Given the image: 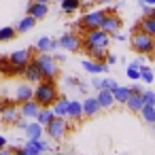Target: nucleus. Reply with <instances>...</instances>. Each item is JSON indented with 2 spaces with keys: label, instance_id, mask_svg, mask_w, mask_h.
I'll return each mask as SVG.
<instances>
[{
  "label": "nucleus",
  "instance_id": "a18cd8bd",
  "mask_svg": "<svg viewBox=\"0 0 155 155\" xmlns=\"http://www.w3.org/2000/svg\"><path fill=\"white\" fill-rule=\"evenodd\" d=\"M36 2H47V5H49V2H51V0H36Z\"/></svg>",
  "mask_w": 155,
  "mask_h": 155
},
{
  "label": "nucleus",
  "instance_id": "a211bd4d",
  "mask_svg": "<svg viewBox=\"0 0 155 155\" xmlns=\"http://www.w3.org/2000/svg\"><path fill=\"white\" fill-rule=\"evenodd\" d=\"M26 134H28V138H32V140H41L43 134H45V125H41L36 119H32V121L28 123V127H26Z\"/></svg>",
  "mask_w": 155,
  "mask_h": 155
},
{
  "label": "nucleus",
  "instance_id": "7ed1b4c3",
  "mask_svg": "<svg viewBox=\"0 0 155 155\" xmlns=\"http://www.w3.org/2000/svg\"><path fill=\"white\" fill-rule=\"evenodd\" d=\"M108 43H110V34H108V32H104L102 28L85 30L83 47H102V49H108Z\"/></svg>",
  "mask_w": 155,
  "mask_h": 155
},
{
  "label": "nucleus",
  "instance_id": "ea45409f",
  "mask_svg": "<svg viewBox=\"0 0 155 155\" xmlns=\"http://www.w3.org/2000/svg\"><path fill=\"white\" fill-rule=\"evenodd\" d=\"M138 5L142 7V5H153L155 7V0H138Z\"/></svg>",
  "mask_w": 155,
  "mask_h": 155
},
{
  "label": "nucleus",
  "instance_id": "dca6fc26",
  "mask_svg": "<svg viewBox=\"0 0 155 155\" xmlns=\"http://www.w3.org/2000/svg\"><path fill=\"white\" fill-rule=\"evenodd\" d=\"M60 47V41H53L51 36H43V38H38V43H36V51L38 53H51L53 49H58Z\"/></svg>",
  "mask_w": 155,
  "mask_h": 155
},
{
  "label": "nucleus",
  "instance_id": "3c124183",
  "mask_svg": "<svg viewBox=\"0 0 155 155\" xmlns=\"http://www.w3.org/2000/svg\"><path fill=\"white\" fill-rule=\"evenodd\" d=\"M58 2H62V0H58Z\"/></svg>",
  "mask_w": 155,
  "mask_h": 155
},
{
  "label": "nucleus",
  "instance_id": "58836bf2",
  "mask_svg": "<svg viewBox=\"0 0 155 155\" xmlns=\"http://www.w3.org/2000/svg\"><path fill=\"white\" fill-rule=\"evenodd\" d=\"M13 153V149H9V147H2L0 149V155H11Z\"/></svg>",
  "mask_w": 155,
  "mask_h": 155
},
{
  "label": "nucleus",
  "instance_id": "f8f14e48",
  "mask_svg": "<svg viewBox=\"0 0 155 155\" xmlns=\"http://www.w3.org/2000/svg\"><path fill=\"white\" fill-rule=\"evenodd\" d=\"M24 79H26L28 83H38V81L43 79V72H41L36 60H30V62L26 64V68H24Z\"/></svg>",
  "mask_w": 155,
  "mask_h": 155
},
{
  "label": "nucleus",
  "instance_id": "603ef678",
  "mask_svg": "<svg viewBox=\"0 0 155 155\" xmlns=\"http://www.w3.org/2000/svg\"><path fill=\"white\" fill-rule=\"evenodd\" d=\"M153 125H155V123H153Z\"/></svg>",
  "mask_w": 155,
  "mask_h": 155
},
{
  "label": "nucleus",
  "instance_id": "79ce46f5",
  "mask_svg": "<svg viewBox=\"0 0 155 155\" xmlns=\"http://www.w3.org/2000/svg\"><path fill=\"white\" fill-rule=\"evenodd\" d=\"M2 147H7V138H5L2 134H0V149H2Z\"/></svg>",
  "mask_w": 155,
  "mask_h": 155
},
{
  "label": "nucleus",
  "instance_id": "8fccbe9b",
  "mask_svg": "<svg viewBox=\"0 0 155 155\" xmlns=\"http://www.w3.org/2000/svg\"><path fill=\"white\" fill-rule=\"evenodd\" d=\"M153 55H155V49H153Z\"/></svg>",
  "mask_w": 155,
  "mask_h": 155
},
{
  "label": "nucleus",
  "instance_id": "f257e3e1",
  "mask_svg": "<svg viewBox=\"0 0 155 155\" xmlns=\"http://www.w3.org/2000/svg\"><path fill=\"white\" fill-rule=\"evenodd\" d=\"M60 98L58 87L53 83V79H41L34 87V100L41 106H53V102Z\"/></svg>",
  "mask_w": 155,
  "mask_h": 155
},
{
  "label": "nucleus",
  "instance_id": "39448f33",
  "mask_svg": "<svg viewBox=\"0 0 155 155\" xmlns=\"http://www.w3.org/2000/svg\"><path fill=\"white\" fill-rule=\"evenodd\" d=\"M34 60H36V64H38V68H41V72H43V79H55V77H58L60 68H58V60H55L53 55L41 53V55L34 58Z\"/></svg>",
  "mask_w": 155,
  "mask_h": 155
},
{
  "label": "nucleus",
  "instance_id": "f3484780",
  "mask_svg": "<svg viewBox=\"0 0 155 155\" xmlns=\"http://www.w3.org/2000/svg\"><path fill=\"white\" fill-rule=\"evenodd\" d=\"M81 117H83V102H79V100H68V113H66V119L77 121V119H81Z\"/></svg>",
  "mask_w": 155,
  "mask_h": 155
},
{
  "label": "nucleus",
  "instance_id": "49530a36",
  "mask_svg": "<svg viewBox=\"0 0 155 155\" xmlns=\"http://www.w3.org/2000/svg\"><path fill=\"white\" fill-rule=\"evenodd\" d=\"M55 155H68V153H64V151H60V153H55Z\"/></svg>",
  "mask_w": 155,
  "mask_h": 155
},
{
  "label": "nucleus",
  "instance_id": "72a5a7b5",
  "mask_svg": "<svg viewBox=\"0 0 155 155\" xmlns=\"http://www.w3.org/2000/svg\"><path fill=\"white\" fill-rule=\"evenodd\" d=\"M15 34H17L15 28H0V41H11L15 38Z\"/></svg>",
  "mask_w": 155,
  "mask_h": 155
},
{
  "label": "nucleus",
  "instance_id": "4c0bfd02",
  "mask_svg": "<svg viewBox=\"0 0 155 155\" xmlns=\"http://www.w3.org/2000/svg\"><path fill=\"white\" fill-rule=\"evenodd\" d=\"M66 83H68V85H79V79H74V77H66Z\"/></svg>",
  "mask_w": 155,
  "mask_h": 155
},
{
  "label": "nucleus",
  "instance_id": "2eb2a0df",
  "mask_svg": "<svg viewBox=\"0 0 155 155\" xmlns=\"http://www.w3.org/2000/svg\"><path fill=\"white\" fill-rule=\"evenodd\" d=\"M81 66L91 72V74H100V72H108V64L106 62H96V60H83Z\"/></svg>",
  "mask_w": 155,
  "mask_h": 155
},
{
  "label": "nucleus",
  "instance_id": "a19ab883",
  "mask_svg": "<svg viewBox=\"0 0 155 155\" xmlns=\"http://www.w3.org/2000/svg\"><path fill=\"white\" fill-rule=\"evenodd\" d=\"M130 89H132V94H142V87H138V85H132Z\"/></svg>",
  "mask_w": 155,
  "mask_h": 155
},
{
  "label": "nucleus",
  "instance_id": "c756f323",
  "mask_svg": "<svg viewBox=\"0 0 155 155\" xmlns=\"http://www.w3.org/2000/svg\"><path fill=\"white\" fill-rule=\"evenodd\" d=\"M85 49L91 55V60H96V62H104V58L108 53V49H102V47H85Z\"/></svg>",
  "mask_w": 155,
  "mask_h": 155
},
{
  "label": "nucleus",
  "instance_id": "c03bdc74",
  "mask_svg": "<svg viewBox=\"0 0 155 155\" xmlns=\"http://www.w3.org/2000/svg\"><path fill=\"white\" fill-rule=\"evenodd\" d=\"M94 2H110V0H94Z\"/></svg>",
  "mask_w": 155,
  "mask_h": 155
},
{
  "label": "nucleus",
  "instance_id": "a878e982",
  "mask_svg": "<svg viewBox=\"0 0 155 155\" xmlns=\"http://www.w3.org/2000/svg\"><path fill=\"white\" fill-rule=\"evenodd\" d=\"M113 96H115V102H119V104H125V102H127V98L132 96V89H130V87H123V85H119L117 89H113Z\"/></svg>",
  "mask_w": 155,
  "mask_h": 155
},
{
  "label": "nucleus",
  "instance_id": "5701e85b",
  "mask_svg": "<svg viewBox=\"0 0 155 155\" xmlns=\"http://www.w3.org/2000/svg\"><path fill=\"white\" fill-rule=\"evenodd\" d=\"M140 66H142V58H136L134 62H130L127 64V79H132V81H136L138 83V79H140Z\"/></svg>",
  "mask_w": 155,
  "mask_h": 155
},
{
  "label": "nucleus",
  "instance_id": "6ab92c4d",
  "mask_svg": "<svg viewBox=\"0 0 155 155\" xmlns=\"http://www.w3.org/2000/svg\"><path fill=\"white\" fill-rule=\"evenodd\" d=\"M134 30H142V32L155 36V15H144V17L140 19V24H138Z\"/></svg>",
  "mask_w": 155,
  "mask_h": 155
},
{
  "label": "nucleus",
  "instance_id": "c9c22d12",
  "mask_svg": "<svg viewBox=\"0 0 155 155\" xmlns=\"http://www.w3.org/2000/svg\"><path fill=\"white\" fill-rule=\"evenodd\" d=\"M28 123H30V121H28V117H19L15 125H17V127H21V130H26V127H28Z\"/></svg>",
  "mask_w": 155,
  "mask_h": 155
},
{
  "label": "nucleus",
  "instance_id": "37998d69",
  "mask_svg": "<svg viewBox=\"0 0 155 155\" xmlns=\"http://www.w3.org/2000/svg\"><path fill=\"white\" fill-rule=\"evenodd\" d=\"M53 58H55V60H58V62H62V60H64V53H55V55H53Z\"/></svg>",
  "mask_w": 155,
  "mask_h": 155
},
{
  "label": "nucleus",
  "instance_id": "de8ad7c7",
  "mask_svg": "<svg viewBox=\"0 0 155 155\" xmlns=\"http://www.w3.org/2000/svg\"><path fill=\"white\" fill-rule=\"evenodd\" d=\"M2 62H5V60H2V58H0V70H2Z\"/></svg>",
  "mask_w": 155,
  "mask_h": 155
},
{
  "label": "nucleus",
  "instance_id": "1a4fd4ad",
  "mask_svg": "<svg viewBox=\"0 0 155 155\" xmlns=\"http://www.w3.org/2000/svg\"><path fill=\"white\" fill-rule=\"evenodd\" d=\"M104 15H106V11H94V13H85V15L81 17V21H79V28H83V30L100 28V24H102Z\"/></svg>",
  "mask_w": 155,
  "mask_h": 155
},
{
  "label": "nucleus",
  "instance_id": "473e14b6",
  "mask_svg": "<svg viewBox=\"0 0 155 155\" xmlns=\"http://www.w3.org/2000/svg\"><path fill=\"white\" fill-rule=\"evenodd\" d=\"M140 79L144 81V83H153V70L149 68V66H140Z\"/></svg>",
  "mask_w": 155,
  "mask_h": 155
},
{
  "label": "nucleus",
  "instance_id": "412c9836",
  "mask_svg": "<svg viewBox=\"0 0 155 155\" xmlns=\"http://www.w3.org/2000/svg\"><path fill=\"white\" fill-rule=\"evenodd\" d=\"M96 98H98V102H100L102 108H110L115 104V96H113L110 89H98V96Z\"/></svg>",
  "mask_w": 155,
  "mask_h": 155
},
{
  "label": "nucleus",
  "instance_id": "9d476101",
  "mask_svg": "<svg viewBox=\"0 0 155 155\" xmlns=\"http://www.w3.org/2000/svg\"><path fill=\"white\" fill-rule=\"evenodd\" d=\"M30 98H34V87H30L28 81H26V83H19V85L13 89V102L21 104V102H26V100H30Z\"/></svg>",
  "mask_w": 155,
  "mask_h": 155
},
{
  "label": "nucleus",
  "instance_id": "bb28decb",
  "mask_svg": "<svg viewBox=\"0 0 155 155\" xmlns=\"http://www.w3.org/2000/svg\"><path fill=\"white\" fill-rule=\"evenodd\" d=\"M125 106L130 108V110H134V113H138L142 106H144V102H142V96L140 94H132L130 98H127V102H125Z\"/></svg>",
  "mask_w": 155,
  "mask_h": 155
},
{
  "label": "nucleus",
  "instance_id": "20e7f679",
  "mask_svg": "<svg viewBox=\"0 0 155 155\" xmlns=\"http://www.w3.org/2000/svg\"><path fill=\"white\" fill-rule=\"evenodd\" d=\"M45 132H47V136L51 138V140H55V142H60V140H64L66 138V132H68V121H66V117H53L47 125H45Z\"/></svg>",
  "mask_w": 155,
  "mask_h": 155
},
{
  "label": "nucleus",
  "instance_id": "ddd939ff",
  "mask_svg": "<svg viewBox=\"0 0 155 155\" xmlns=\"http://www.w3.org/2000/svg\"><path fill=\"white\" fill-rule=\"evenodd\" d=\"M19 110H21V117L36 119V115H38V110H41V104H38L34 98H30V100H26V102L19 104Z\"/></svg>",
  "mask_w": 155,
  "mask_h": 155
},
{
  "label": "nucleus",
  "instance_id": "aec40b11",
  "mask_svg": "<svg viewBox=\"0 0 155 155\" xmlns=\"http://www.w3.org/2000/svg\"><path fill=\"white\" fill-rule=\"evenodd\" d=\"M100 108H102V106H100L98 98H85V102H83V115H85V117H94V115H98Z\"/></svg>",
  "mask_w": 155,
  "mask_h": 155
},
{
  "label": "nucleus",
  "instance_id": "0eeeda50",
  "mask_svg": "<svg viewBox=\"0 0 155 155\" xmlns=\"http://www.w3.org/2000/svg\"><path fill=\"white\" fill-rule=\"evenodd\" d=\"M19 117H21V110L17 106V102H5V104H0V119H2L7 125H15Z\"/></svg>",
  "mask_w": 155,
  "mask_h": 155
},
{
  "label": "nucleus",
  "instance_id": "f03ea898",
  "mask_svg": "<svg viewBox=\"0 0 155 155\" xmlns=\"http://www.w3.org/2000/svg\"><path fill=\"white\" fill-rule=\"evenodd\" d=\"M132 47L142 53V55H153V49H155V36L142 32V30H134L132 34Z\"/></svg>",
  "mask_w": 155,
  "mask_h": 155
},
{
  "label": "nucleus",
  "instance_id": "4be33fe9",
  "mask_svg": "<svg viewBox=\"0 0 155 155\" xmlns=\"http://www.w3.org/2000/svg\"><path fill=\"white\" fill-rule=\"evenodd\" d=\"M30 60H32V58H30V51H28V49L13 51V53H11V58H9V62H13V64H19V66H26Z\"/></svg>",
  "mask_w": 155,
  "mask_h": 155
},
{
  "label": "nucleus",
  "instance_id": "e433bc0d",
  "mask_svg": "<svg viewBox=\"0 0 155 155\" xmlns=\"http://www.w3.org/2000/svg\"><path fill=\"white\" fill-rule=\"evenodd\" d=\"M104 62H106L108 66H113V64L117 62V55H113V53H106V58H104Z\"/></svg>",
  "mask_w": 155,
  "mask_h": 155
},
{
  "label": "nucleus",
  "instance_id": "393cba45",
  "mask_svg": "<svg viewBox=\"0 0 155 155\" xmlns=\"http://www.w3.org/2000/svg\"><path fill=\"white\" fill-rule=\"evenodd\" d=\"M53 117H55V113H53L51 106H41V110H38V115H36V121H38L41 125H47Z\"/></svg>",
  "mask_w": 155,
  "mask_h": 155
},
{
  "label": "nucleus",
  "instance_id": "b1692460",
  "mask_svg": "<svg viewBox=\"0 0 155 155\" xmlns=\"http://www.w3.org/2000/svg\"><path fill=\"white\" fill-rule=\"evenodd\" d=\"M24 68L26 66H19V64H13V62H2V70L0 72H5L7 77H17V74H24Z\"/></svg>",
  "mask_w": 155,
  "mask_h": 155
},
{
  "label": "nucleus",
  "instance_id": "9b49d317",
  "mask_svg": "<svg viewBox=\"0 0 155 155\" xmlns=\"http://www.w3.org/2000/svg\"><path fill=\"white\" fill-rule=\"evenodd\" d=\"M100 28H102L104 32H108V34L117 32V30L121 28V19H119V15H115L113 11H106V15H104V19H102V24H100Z\"/></svg>",
  "mask_w": 155,
  "mask_h": 155
},
{
  "label": "nucleus",
  "instance_id": "6e6552de",
  "mask_svg": "<svg viewBox=\"0 0 155 155\" xmlns=\"http://www.w3.org/2000/svg\"><path fill=\"white\" fill-rule=\"evenodd\" d=\"M60 47L66 49V51H81L83 49V38L74 32H66L64 36H60Z\"/></svg>",
  "mask_w": 155,
  "mask_h": 155
},
{
  "label": "nucleus",
  "instance_id": "09e8293b",
  "mask_svg": "<svg viewBox=\"0 0 155 155\" xmlns=\"http://www.w3.org/2000/svg\"><path fill=\"white\" fill-rule=\"evenodd\" d=\"M11 155H19V153H17V151H15V149H13V153H11Z\"/></svg>",
  "mask_w": 155,
  "mask_h": 155
},
{
  "label": "nucleus",
  "instance_id": "7c9ffc66",
  "mask_svg": "<svg viewBox=\"0 0 155 155\" xmlns=\"http://www.w3.org/2000/svg\"><path fill=\"white\" fill-rule=\"evenodd\" d=\"M81 9V0H62V11L64 13H74V11H79Z\"/></svg>",
  "mask_w": 155,
  "mask_h": 155
},
{
  "label": "nucleus",
  "instance_id": "c85d7f7f",
  "mask_svg": "<svg viewBox=\"0 0 155 155\" xmlns=\"http://www.w3.org/2000/svg\"><path fill=\"white\" fill-rule=\"evenodd\" d=\"M34 24H36V19L32 17V15H26L19 24H17V32L19 34H24V32H30L32 28H34Z\"/></svg>",
  "mask_w": 155,
  "mask_h": 155
},
{
  "label": "nucleus",
  "instance_id": "423d86ee",
  "mask_svg": "<svg viewBox=\"0 0 155 155\" xmlns=\"http://www.w3.org/2000/svg\"><path fill=\"white\" fill-rule=\"evenodd\" d=\"M51 147L41 138V140H32V138H28V142L24 144V147H15V151L19 153V155H43L45 151H49Z\"/></svg>",
  "mask_w": 155,
  "mask_h": 155
},
{
  "label": "nucleus",
  "instance_id": "4468645a",
  "mask_svg": "<svg viewBox=\"0 0 155 155\" xmlns=\"http://www.w3.org/2000/svg\"><path fill=\"white\" fill-rule=\"evenodd\" d=\"M47 13H49V5H47V2H36V0H34V2L28 5V15H32L36 21L43 19Z\"/></svg>",
  "mask_w": 155,
  "mask_h": 155
},
{
  "label": "nucleus",
  "instance_id": "2f4dec72",
  "mask_svg": "<svg viewBox=\"0 0 155 155\" xmlns=\"http://www.w3.org/2000/svg\"><path fill=\"white\" fill-rule=\"evenodd\" d=\"M140 113H142V119L147 121V123H155V106H151V104H144L142 108H140Z\"/></svg>",
  "mask_w": 155,
  "mask_h": 155
},
{
  "label": "nucleus",
  "instance_id": "cd10ccee",
  "mask_svg": "<svg viewBox=\"0 0 155 155\" xmlns=\"http://www.w3.org/2000/svg\"><path fill=\"white\" fill-rule=\"evenodd\" d=\"M51 108H53V113H55L58 117H66V113H68V100H66V98H58Z\"/></svg>",
  "mask_w": 155,
  "mask_h": 155
},
{
  "label": "nucleus",
  "instance_id": "f704fd0d",
  "mask_svg": "<svg viewBox=\"0 0 155 155\" xmlns=\"http://www.w3.org/2000/svg\"><path fill=\"white\" fill-rule=\"evenodd\" d=\"M142 102L144 104H151V106H155V91H151V89H142Z\"/></svg>",
  "mask_w": 155,
  "mask_h": 155
}]
</instances>
